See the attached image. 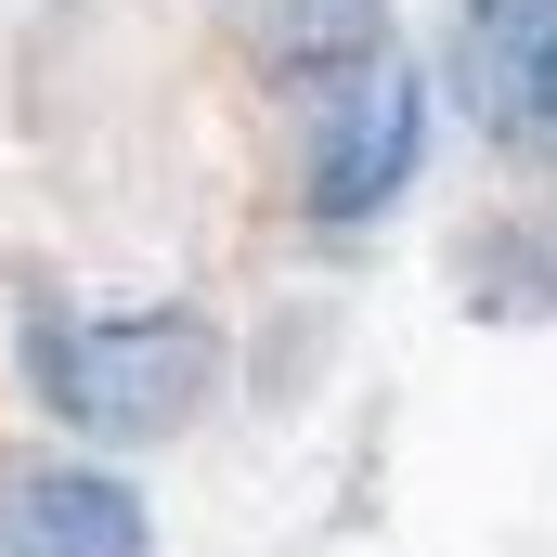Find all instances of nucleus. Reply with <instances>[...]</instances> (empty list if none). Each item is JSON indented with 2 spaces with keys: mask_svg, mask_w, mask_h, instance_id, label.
Wrapping results in <instances>:
<instances>
[{
  "mask_svg": "<svg viewBox=\"0 0 557 557\" xmlns=\"http://www.w3.org/2000/svg\"><path fill=\"white\" fill-rule=\"evenodd\" d=\"M234 337L195 298H26V389L91 454H156L221 403Z\"/></svg>",
  "mask_w": 557,
  "mask_h": 557,
  "instance_id": "f257e3e1",
  "label": "nucleus"
},
{
  "mask_svg": "<svg viewBox=\"0 0 557 557\" xmlns=\"http://www.w3.org/2000/svg\"><path fill=\"white\" fill-rule=\"evenodd\" d=\"M416 169H428V65L403 39H389L376 65L298 91V208H311L324 234L389 221V208L416 195Z\"/></svg>",
  "mask_w": 557,
  "mask_h": 557,
  "instance_id": "f03ea898",
  "label": "nucleus"
},
{
  "mask_svg": "<svg viewBox=\"0 0 557 557\" xmlns=\"http://www.w3.org/2000/svg\"><path fill=\"white\" fill-rule=\"evenodd\" d=\"M454 104L493 156L557 169V0H454Z\"/></svg>",
  "mask_w": 557,
  "mask_h": 557,
  "instance_id": "7ed1b4c3",
  "label": "nucleus"
},
{
  "mask_svg": "<svg viewBox=\"0 0 557 557\" xmlns=\"http://www.w3.org/2000/svg\"><path fill=\"white\" fill-rule=\"evenodd\" d=\"M26 557H156V506L117 480V454H65V467H26L13 493Z\"/></svg>",
  "mask_w": 557,
  "mask_h": 557,
  "instance_id": "20e7f679",
  "label": "nucleus"
},
{
  "mask_svg": "<svg viewBox=\"0 0 557 557\" xmlns=\"http://www.w3.org/2000/svg\"><path fill=\"white\" fill-rule=\"evenodd\" d=\"M234 26H247V65L273 78L285 104L389 52V0H234Z\"/></svg>",
  "mask_w": 557,
  "mask_h": 557,
  "instance_id": "39448f33",
  "label": "nucleus"
}]
</instances>
